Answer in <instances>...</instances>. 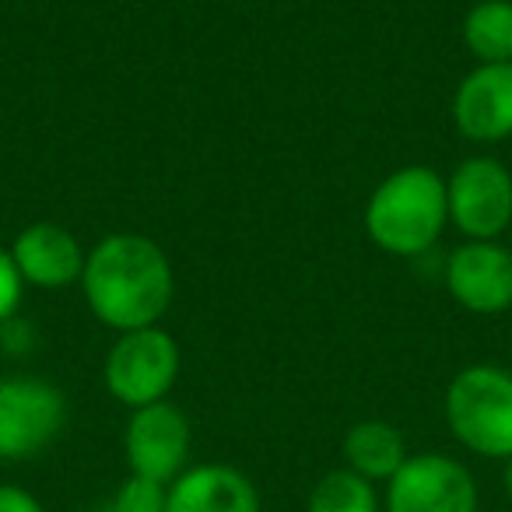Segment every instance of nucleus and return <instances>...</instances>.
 Masks as SVG:
<instances>
[{
    "instance_id": "obj_1",
    "label": "nucleus",
    "mask_w": 512,
    "mask_h": 512,
    "mask_svg": "<svg viewBox=\"0 0 512 512\" xmlns=\"http://www.w3.org/2000/svg\"><path fill=\"white\" fill-rule=\"evenodd\" d=\"M81 292L102 327L116 334L158 327L176 295L172 260L155 239L113 232L88 249Z\"/></svg>"
},
{
    "instance_id": "obj_2",
    "label": "nucleus",
    "mask_w": 512,
    "mask_h": 512,
    "mask_svg": "<svg viewBox=\"0 0 512 512\" xmlns=\"http://www.w3.org/2000/svg\"><path fill=\"white\" fill-rule=\"evenodd\" d=\"M449 225L446 179L428 165H404L372 190L365 232L390 256H421Z\"/></svg>"
},
{
    "instance_id": "obj_3",
    "label": "nucleus",
    "mask_w": 512,
    "mask_h": 512,
    "mask_svg": "<svg viewBox=\"0 0 512 512\" xmlns=\"http://www.w3.org/2000/svg\"><path fill=\"white\" fill-rule=\"evenodd\" d=\"M446 425L460 446L488 460H512V372L467 365L446 386Z\"/></svg>"
},
{
    "instance_id": "obj_4",
    "label": "nucleus",
    "mask_w": 512,
    "mask_h": 512,
    "mask_svg": "<svg viewBox=\"0 0 512 512\" xmlns=\"http://www.w3.org/2000/svg\"><path fill=\"white\" fill-rule=\"evenodd\" d=\"M179 365H183V355L169 330H130V334L116 337V344L109 348L106 365H102V383H106L109 397L137 411V407L169 397L179 379Z\"/></svg>"
},
{
    "instance_id": "obj_5",
    "label": "nucleus",
    "mask_w": 512,
    "mask_h": 512,
    "mask_svg": "<svg viewBox=\"0 0 512 512\" xmlns=\"http://www.w3.org/2000/svg\"><path fill=\"white\" fill-rule=\"evenodd\" d=\"M67 425V400L50 379L0 376V460L39 456Z\"/></svg>"
},
{
    "instance_id": "obj_6",
    "label": "nucleus",
    "mask_w": 512,
    "mask_h": 512,
    "mask_svg": "<svg viewBox=\"0 0 512 512\" xmlns=\"http://www.w3.org/2000/svg\"><path fill=\"white\" fill-rule=\"evenodd\" d=\"M477 481L460 460L446 453L407 456L386 481L383 512H477Z\"/></svg>"
},
{
    "instance_id": "obj_7",
    "label": "nucleus",
    "mask_w": 512,
    "mask_h": 512,
    "mask_svg": "<svg viewBox=\"0 0 512 512\" xmlns=\"http://www.w3.org/2000/svg\"><path fill=\"white\" fill-rule=\"evenodd\" d=\"M449 221L467 239H498L512 225V172L498 158H463L446 179Z\"/></svg>"
},
{
    "instance_id": "obj_8",
    "label": "nucleus",
    "mask_w": 512,
    "mask_h": 512,
    "mask_svg": "<svg viewBox=\"0 0 512 512\" xmlns=\"http://www.w3.org/2000/svg\"><path fill=\"white\" fill-rule=\"evenodd\" d=\"M190 418L169 400L130 411L123 449H127L130 474L158 484H172L190 460Z\"/></svg>"
},
{
    "instance_id": "obj_9",
    "label": "nucleus",
    "mask_w": 512,
    "mask_h": 512,
    "mask_svg": "<svg viewBox=\"0 0 512 512\" xmlns=\"http://www.w3.org/2000/svg\"><path fill=\"white\" fill-rule=\"evenodd\" d=\"M446 288L474 316L505 313L512 309V253L498 239H467L449 256Z\"/></svg>"
},
{
    "instance_id": "obj_10",
    "label": "nucleus",
    "mask_w": 512,
    "mask_h": 512,
    "mask_svg": "<svg viewBox=\"0 0 512 512\" xmlns=\"http://www.w3.org/2000/svg\"><path fill=\"white\" fill-rule=\"evenodd\" d=\"M453 123L470 144L512 137V64H477L453 92Z\"/></svg>"
},
{
    "instance_id": "obj_11",
    "label": "nucleus",
    "mask_w": 512,
    "mask_h": 512,
    "mask_svg": "<svg viewBox=\"0 0 512 512\" xmlns=\"http://www.w3.org/2000/svg\"><path fill=\"white\" fill-rule=\"evenodd\" d=\"M8 249H11V256H15V267L25 285L43 288V292L81 285L88 253L78 242V235L67 232L64 225L32 221L29 228L18 232V239L11 242Z\"/></svg>"
},
{
    "instance_id": "obj_12",
    "label": "nucleus",
    "mask_w": 512,
    "mask_h": 512,
    "mask_svg": "<svg viewBox=\"0 0 512 512\" xmlns=\"http://www.w3.org/2000/svg\"><path fill=\"white\" fill-rule=\"evenodd\" d=\"M165 512H260V491L228 463H200L169 484Z\"/></svg>"
},
{
    "instance_id": "obj_13",
    "label": "nucleus",
    "mask_w": 512,
    "mask_h": 512,
    "mask_svg": "<svg viewBox=\"0 0 512 512\" xmlns=\"http://www.w3.org/2000/svg\"><path fill=\"white\" fill-rule=\"evenodd\" d=\"M344 460H348V470H355L365 481H390L407 460V446L404 435L390 425V421H358V425L348 428L344 435Z\"/></svg>"
},
{
    "instance_id": "obj_14",
    "label": "nucleus",
    "mask_w": 512,
    "mask_h": 512,
    "mask_svg": "<svg viewBox=\"0 0 512 512\" xmlns=\"http://www.w3.org/2000/svg\"><path fill=\"white\" fill-rule=\"evenodd\" d=\"M463 46L477 64H512V0H477L463 18Z\"/></svg>"
},
{
    "instance_id": "obj_15",
    "label": "nucleus",
    "mask_w": 512,
    "mask_h": 512,
    "mask_svg": "<svg viewBox=\"0 0 512 512\" xmlns=\"http://www.w3.org/2000/svg\"><path fill=\"white\" fill-rule=\"evenodd\" d=\"M383 502L376 495V484L358 477L355 470H330L309 491L306 512H379Z\"/></svg>"
},
{
    "instance_id": "obj_16",
    "label": "nucleus",
    "mask_w": 512,
    "mask_h": 512,
    "mask_svg": "<svg viewBox=\"0 0 512 512\" xmlns=\"http://www.w3.org/2000/svg\"><path fill=\"white\" fill-rule=\"evenodd\" d=\"M165 502H169V484L130 474L127 481L116 488L113 502H109V512H165Z\"/></svg>"
},
{
    "instance_id": "obj_17",
    "label": "nucleus",
    "mask_w": 512,
    "mask_h": 512,
    "mask_svg": "<svg viewBox=\"0 0 512 512\" xmlns=\"http://www.w3.org/2000/svg\"><path fill=\"white\" fill-rule=\"evenodd\" d=\"M22 299H25V281L15 267V256L11 249L0 246V327L11 323L22 309Z\"/></svg>"
},
{
    "instance_id": "obj_18",
    "label": "nucleus",
    "mask_w": 512,
    "mask_h": 512,
    "mask_svg": "<svg viewBox=\"0 0 512 512\" xmlns=\"http://www.w3.org/2000/svg\"><path fill=\"white\" fill-rule=\"evenodd\" d=\"M0 512H46V509L22 484H0Z\"/></svg>"
},
{
    "instance_id": "obj_19",
    "label": "nucleus",
    "mask_w": 512,
    "mask_h": 512,
    "mask_svg": "<svg viewBox=\"0 0 512 512\" xmlns=\"http://www.w3.org/2000/svg\"><path fill=\"white\" fill-rule=\"evenodd\" d=\"M509 467H505V491H509V498H512V460H505Z\"/></svg>"
},
{
    "instance_id": "obj_20",
    "label": "nucleus",
    "mask_w": 512,
    "mask_h": 512,
    "mask_svg": "<svg viewBox=\"0 0 512 512\" xmlns=\"http://www.w3.org/2000/svg\"><path fill=\"white\" fill-rule=\"evenodd\" d=\"M509 372H512V351H509Z\"/></svg>"
}]
</instances>
